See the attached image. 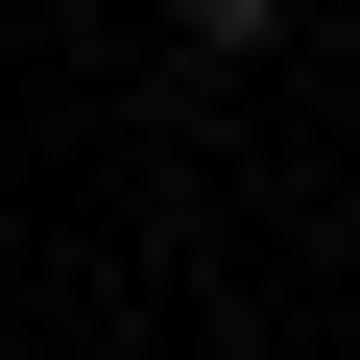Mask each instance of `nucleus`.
<instances>
[{
  "label": "nucleus",
  "mask_w": 360,
  "mask_h": 360,
  "mask_svg": "<svg viewBox=\"0 0 360 360\" xmlns=\"http://www.w3.org/2000/svg\"><path fill=\"white\" fill-rule=\"evenodd\" d=\"M193 25H264V0H193Z\"/></svg>",
  "instance_id": "obj_1"
}]
</instances>
